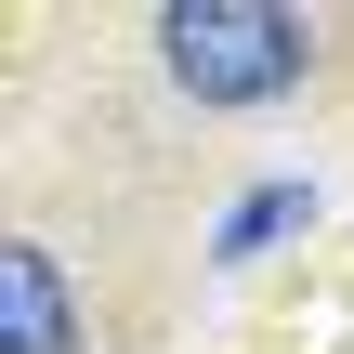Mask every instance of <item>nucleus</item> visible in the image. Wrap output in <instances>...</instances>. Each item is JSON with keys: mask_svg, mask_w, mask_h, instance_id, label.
I'll return each mask as SVG.
<instances>
[{"mask_svg": "<svg viewBox=\"0 0 354 354\" xmlns=\"http://www.w3.org/2000/svg\"><path fill=\"white\" fill-rule=\"evenodd\" d=\"M158 53L210 105H276L302 79V13H276V0H171L158 13Z\"/></svg>", "mask_w": 354, "mask_h": 354, "instance_id": "1", "label": "nucleus"}, {"mask_svg": "<svg viewBox=\"0 0 354 354\" xmlns=\"http://www.w3.org/2000/svg\"><path fill=\"white\" fill-rule=\"evenodd\" d=\"M66 276H53V250H0V354H66Z\"/></svg>", "mask_w": 354, "mask_h": 354, "instance_id": "2", "label": "nucleus"}, {"mask_svg": "<svg viewBox=\"0 0 354 354\" xmlns=\"http://www.w3.org/2000/svg\"><path fill=\"white\" fill-rule=\"evenodd\" d=\"M289 223H302V184H250V197L223 210V263H250V250H263V236H289Z\"/></svg>", "mask_w": 354, "mask_h": 354, "instance_id": "3", "label": "nucleus"}]
</instances>
